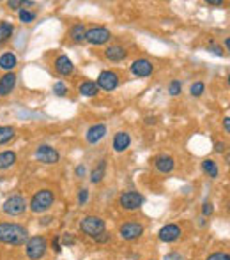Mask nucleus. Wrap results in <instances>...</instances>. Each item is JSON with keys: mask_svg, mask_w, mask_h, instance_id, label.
I'll use <instances>...</instances> for the list:
<instances>
[{"mask_svg": "<svg viewBox=\"0 0 230 260\" xmlns=\"http://www.w3.org/2000/svg\"><path fill=\"white\" fill-rule=\"evenodd\" d=\"M27 237H29V232L25 227L18 223H0V243L21 246L25 245Z\"/></svg>", "mask_w": 230, "mask_h": 260, "instance_id": "nucleus-1", "label": "nucleus"}, {"mask_svg": "<svg viewBox=\"0 0 230 260\" xmlns=\"http://www.w3.org/2000/svg\"><path fill=\"white\" fill-rule=\"evenodd\" d=\"M53 200H55V197H53V191H50V189H41V191H37L34 197H32L31 200V211L32 213H45V211H48L53 205Z\"/></svg>", "mask_w": 230, "mask_h": 260, "instance_id": "nucleus-2", "label": "nucleus"}, {"mask_svg": "<svg viewBox=\"0 0 230 260\" xmlns=\"http://www.w3.org/2000/svg\"><path fill=\"white\" fill-rule=\"evenodd\" d=\"M25 250H27L29 259L39 260L45 257L46 250H48V243H46V239L43 235H36V237H31V239L27 241Z\"/></svg>", "mask_w": 230, "mask_h": 260, "instance_id": "nucleus-3", "label": "nucleus"}, {"mask_svg": "<svg viewBox=\"0 0 230 260\" xmlns=\"http://www.w3.org/2000/svg\"><path fill=\"white\" fill-rule=\"evenodd\" d=\"M80 229H82L83 234H87L92 239L107 230L105 229V221H103L101 218H97V216H87V218H83L82 223H80Z\"/></svg>", "mask_w": 230, "mask_h": 260, "instance_id": "nucleus-4", "label": "nucleus"}, {"mask_svg": "<svg viewBox=\"0 0 230 260\" xmlns=\"http://www.w3.org/2000/svg\"><path fill=\"white\" fill-rule=\"evenodd\" d=\"M2 209H4L5 214L20 216V214H23V213H25L27 202H25V199H23L21 195H13V197H9V199L4 202Z\"/></svg>", "mask_w": 230, "mask_h": 260, "instance_id": "nucleus-5", "label": "nucleus"}, {"mask_svg": "<svg viewBox=\"0 0 230 260\" xmlns=\"http://www.w3.org/2000/svg\"><path fill=\"white\" fill-rule=\"evenodd\" d=\"M112 37V32L105 29V27H94V29H89L87 34H85V41H89L91 45H105V43L110 41Z\"/></svg>", "mask_w": 230, "mask_h": 260, "instance_id": "nucleus-6", "label": "nucleus"}, {"mask_svg": "<svg viewBox=\"0 0 230 260\" xmlns=\"http://www.w3.org/2000/svg\"><path fill=\"white\" fill-rule=\"evenodd\" d=\"M119 204L126 211H135V209H138V207H142L143 197L140 193H137V191H126V193L121 195Z\"/></svg>", "mask_w": 230, "mask_h": 260, "instance_id": "nucleus-7", "label": "nucleus"}, {"mask_svg": "<svg viewBox=\"0 0 230 260\" xmlns=\"http://www.w3.org/2000/svg\"><path fill=\"white\" fill-rule=\"evenodd\" d=\"M36 158L45 165H55L61 159V154L51 145H39L36 151Z\"/></svg>", "mask_w": 230, "mask_h": 260, "instance_id": "nucleus-8", "label": "nucleus"}, {"mask_svg": "<svg viewBox=\"0 0 230 260\" xmlns=\"http://www.w3.org/2000/svg\"><path fill=\"white\" fill-rule=\"evenodd\" d=\"M119 234H121V237L126 241H135L143 234V225L137 223V221H128V223L121 225Z\"/></svg>", "mask_w": 230, "mask_h": 260, "instance_id": "nucleus-9", "label": "nucleus"}, {"mask_svg": "<svg viewBox=\"0 0 230 260\" xmlns=\"http://www.w3.org/2000/svg\"><path fill=\"white\" fill-rule=\"evenodd\" d=\"M96 85L99 87V89H103V91H108V92L113 91V89L119 85L117 73H113V71H103V73H99Z\"/></svg>", "mask_w": 230, "mask_h": 260, "instance_id": "nucleus-10", "label": "nucleus"}, {"mask_svg": "<svg viewBox=\"0 0 230 260\" xmlns=\"http://www.w3.org/2000/svg\"><path fill=\"white\" fill-rule=\"evenodd\" d=\"M131 73L138 78H145L149 75H153V64L147 59H138L131 64Z\"/></svg>", "mask_w": 230, "mask_h": 260, "instance_id": "nucleus-11", "label": "nucleus"}, {"mask_svg": "<svg viewBox=\"0 0 230 260\" xmlns=\"http://www.w3.org/2000/svg\"><path fill=\"white\" fill-rule=\"evenodd\" d=\"M158 237L163 241V243H172V241L181 237V229L177 225H165L163 229L158 232Z\"/></svg>", "mask_w": 230, "mask_h": 260, "instance_id": "nucleus-12", "label": "nucleus"}, {"mask_svg": "<svg viewBox=\"0 0 230 260\" xmlns=\"http://www.w3.org/2000/svg\"><path fill=\"white\" fill-rule=\"evenodd\" d=\"M55 69L59 75H62V76H69V75H73V71H75V66H73V62L69 57L61 55V57H57Z\"/></svg>", "mask_w": 230, "mask_h": 260, "instance_id": "nucleus-13", "label": "nucleus"}, {"mask_svg": "<svg viewBox=\"0 0 230 260\" xmlns=\"http://www.w3.org/2000/svg\"><path fill=\"white\" fill-rule=\"evenodd\" d=\"M16 87V75L15 73H5L4 76L0 78V96H9L11 92L15 91Z\"/></svg>", "mask_w": 230, "mask_h": 260, "instance_id": "nucleus-14", "label": "nucleus"}, {"mask_svg": "<svg viewBox=\"0 0 230 260\" xmlns=\"http://www.w3.org/2000/svg\"><path fill=\"white\" fill-rule=\"evenodd\" d=\"M105 135H107V126L105 124H94V126H91L87 131V135H85V138H87L89 143H97L101 138H105Z\"/></svg>", "mask_w": 230, "mask_h": 260, "instance_id": "nucleus-15", "label": "nucleus"}, {"mask_svg": "<svg viewBox=\"0 0 230 260\" xmlns=\"http://www.w3.org/2000/svg\"><path fill=\"white\" fill-rule=\"evenodd\" d=\"M129 145H131V137H129V133L121 131L113 137V149H115L117 153H124Z\"/></svg>", "mask_w": 230, "mask_h": 260, "instance_id": "nucleus-16", "label": "nucleus"}, {"mask_svg": "<svg viewBox=\"0 0 230 260\" xmlns=\"http://www.w3.org/2000/svg\"><path fill=\"white\" fill-rule=\"evenodd\" d=\"M154 165H156V168L161 173H169L174 170L175 161H174V158H170V156H158V158L154 159Z\"/></svg>", "mask_w": 230, "mask_h": 260, "instance_id": "nucleus-17", "label": "nucleus"}, {"mask_svg": "<svg viewBox=\"0 0 230 260\" xmlns=\"http://www.w3.org/2000/svg\"><path fill=\"white\" fill-rule=\"evenodd\" d=\"M126 55H128V51L124 50L123 46H108L107 50H105V57L107 59H110V61H123V59H126Z\"/></svg>", "mask_w": 230, "mask_h": 260, "instance_id": "nucleus-18", "label": "nucleus"}, {"mask_svg": "<svg viewBox=\"0 0 230 260\" xmlns=\"http://www.w3.org/2000/svg\"><path fill=\"white\" fill-rule=\"evenodd\" d=\"M16 64H18V59H16V55L15 53H11V51H7V53H4V55L0 57V67L5 69V71L15 69Z\"/></svg>", "mask_w": 230, "mask_h": 260, "instance_id": "nucleus-19", "label": "nucleus"}, {"mask_svg": "<svg viewBox=\"0 0 230 260\" xmlns=\"http://www.w3.org/2000/svg\"><path fill=\"white\" fill-rule=\"evenodd\" d=\"M16 163V154L13 151L0 153V170H7Z\"/></svg>", "mask_w": 230, "mask_h": 260, "instance_id": "nucleus-20", "label": "nucleus"}, {"mask_svg": "<svg viewBox=\"0 0 230 260\" xmlns=\"http://www.w3.org/2000/svg\"><path fill=\"white\" fill-rule=\"evenodd\" d=\"M85 34H87V29H85L82 23H78V25L71 27V31H69V37H71L75 43L85 41Z\"/></svg>", "mask_w": 230, "mask_h": 260, "instance_id": "nucleus-21", "label": "nucleus"}, {"mask_svg": "<svg viewBox=\"0 0 230 260\" xmlns=\"http://www.w3.org/2000/svg\"><path fill=\"white\" fill-rule=\"evenodd\" d=\"M78 91H80L82 96L91 97V96H96L97 92H99V87L96 85V82H83V83H80Z\"/></svg>", "mask_w": 230, "mask_h": 260, "instance_id": "nucleus-22", "label": "nucleus"}, {"mask_svg": "<svg viewBox=\"0 0 230 260\" xmlns=\"http://www.w3.org/2000/svg\"><path fill=\"white\" fill-rule=\"evenodd\" d=\"M105 172H107V161L103 159V161H99V165H97L96 168L92 170V173H91V181H92V183H94V184L101 183L103 177H105Z\"/></svg>", "mask_w": 230, "mask_h": 260, "instance_id": "nucleus-23", "label": "nucleus"}, {"mask_svg": "<svg viewBox=\"0 0 230 260\" xmlns=\"http://www.w3.org/2000/svg\"><path fill=\"white\" fill-rule=\"evenodd\" d=\"M15 135H16L15 128H11V126H0V145L11 142L15 138Z\"/></svg>", "mask_w": 230, "mask_h": 260, "instance_id": "nucleus-24", "label": "nucleus"}, {"mask_svg": "<svg viewBox=\"0 0 230 260\" xmlns=\"http://www.w3.org/2000/svg\"><path fill=\"white\" fill-rule=\"evenodd\" d=\"M13 32H15V27L11 25L9 21H2V23H0V43L7 41Z\"/></svg>", "mask_w": 230, "mask_h": 260, "instance_id": "nucleus-25", "label": "nucleus"}, {"mask_svg": "<svg viewBox=\"0 0 230 260\" xmlns=\"http://www.w3.org/2000/svg\"><path fill=\"white\" fill-rule=\"evenodd\" d=\"M202 168H204V172L207 173L209 177H218V173H220L218 165H216L213 159H205L204 163H202Z\"/></svg>", "mask_w": 230, "mask_h": 260, "instance_id": "nucleus-26", "label": "nucleus"}, {"mask_svg": "<svg viewBox=\"0 0 230 260\" xmlns=\"http://www.w3.org/2000/svg\"><path fill=\"white\" fill-rule=\"evenodd\" d=\"M34 20H36V15H34L32 11H27V9L20 11V21L21 23H32Z\"/></svg>", "mask_w": 230, "mask_h": 260, "instance_id": "nucleus-27", "label": "nucleus"}, {"mask_svg": "<svg viewBox=\"0 0 230 260\" xmlns=\"http://www.w3.org/2000/svg\"><path fill=\"white\" fill-rule=\"evenodd\" d=\"M204 91H205V85L202 82L193 83V85H191V89H189V92H191V96H193V97L202 96V94H204Z\"/></svg>", "mask_w": 230, "mask_h": 260, "instance_id": "nucleus-28", "label": "nucleus"}, {"mask_svg": "<svg viewBox=\"0 0 230 260\" xmlns=\"http://www.w3.org/2000/svg\"><path fill=\"white\" fill-rule=\"evenodd\" d=\"M53 92H55V96H59V97H62L64 94L67 92V87H66V83H62V82H57V83H53Z\"/></svg>", "mask_w": 230, "mask_h": 260, "instance_id": "nucleus-29", "label": "nucleus"}, {"mask_svg": "<svg viewBox=\"0 0 230 260\" xmlns=\"http://www.w3.org/2000/svg\"><path fill=\"white\" fill-rule=\"evenodd\" d=\"M181 89H183V85H181V82H177V80H174V82L170 83V87H169L170 96H179V94H181Z\"/></svg>", "mask_w": 230, "mask_h": 260, "instance_id": "nucleus-30", "label": "nucleus"}, {"mask_svg": "<svg viewBox=\"0 0 230 260\" xmlns=\"http://www.w3.org/2000/svg\"><path fill=\"white\" fill-rule=\"evenodd\" d=\"M207 260H230L229 253H221V251H218V253H213V255L207 257Z\"/></svg>", "mask_w": 230, "mask_h": 260, "instance_id": "nucleus-31", "label": "nucleus"}, {"mask_svg": "<svg viewBox=\"0 0 230 260\" xmlns=\"http://www.w3.org/2000/svg\"><path fill=\"white\" fill-rule=\"evenodd\" d=\"M87 199H89V191H87V189H82V191L78 193V204L85 205V204H87Z\"/></svg>", "mask_w": 230, "mask_h": 260, "instance_id": "nucleus-32", "label": "nucleus"}, {"mask_svg": "<svg viewBox=\"0 0 230 260\" xmlns=\"http://www.w3.org/2000/svg\"><path fill=\"white\" fill-rule=\"evenodd\" d=\"M94 239H96L97 243H107V241L110 239V234H108L107 230H105L103 234H99V235H97V237H94Z\"/></svg>", "mask_w": 230, "mask_h": 260, "instance_id": "nucleus-33", "label": "nucleus"}, {"mask_svg": "<svg viewBox=\"0 0 230 260\" xmlns=\"http://www.w3.org/2000/svg\"><path fill=\"white\" fill-rule=\"evenodd\" d=\"M202 213H204V216L213 214V204H209V202H205L204 207H202Z\"/></svg>", "mask_w": 230, "mask_h": 260, "instance_id": "nucleus-34", "label": "nucleus"}, {"mask_svg": "<svg viewBox=\"0 0 230 260\" xmlns=\"http://www.w3.org/2000/svg\"><path fill=\"white\" fill-rule=\"evenodd\" d=\"M20 5H21L20 0H9V2H7V7H9V9H13V11L20 9Z\"/></svg>", "mask_w": 230, "mask_h": 260, "instance_id": "nucleus-35", "label": "nucleus"}, {"mask_svg": "<svg viewBox=\"0 0 230 260\" xmlns=\"http://www.w3.org/2000/svg\"><path fill=\"white\" fill-rule=\"evenodd\" d=\"M163 260H184L179 253H169V255H165Z\"/></svg>", "mask_w": 230, "mask_h": 260, "instance_id": "nucleus-36", "label": "nucleus"}, {"mask_svg": "<svg viewBox=\"0 0 230 260\" xmlns=\"http://www.w3.org/2000/svg\"><path fill=\"white\" fill-rule=\"evenodd\" d=\"M75 173H77L78 177H83V175H85V167H83V165H78L77 168H75Z\"/></svg>", "mask_w": 230, "mask_h": 260, "instance_id": "nucleus-37", "label": "nucleus"}, {"mask_svg": "<svg viewBox=\"0 0 230 260\" xmlns=\"http://www.w3.org/2000/svg\"><path fill=\"white\" fill-rule=\"evenodd\" d=\"M225 149H227V145H225V143H221V142H218V143L215 145V151H216V153H225Z\"/></svg>", "mask_w": 230, "mask_h": 260, "instance_id": "nucleus-38", "label": "nucleus"}, {"mask_svg": "<svg viewBox=\"0 0 230 260\" xmlns=\"http://www.w3.org/2000/svg\"><path fill=\"white\" fill-rule=\"evenodd\" d=\"M53 250L57 251V253H61V241H59V237H55V239H53Z\"/></svg>", "mask_w": 230, "mask_h": 260, "instance_id": "nucleus-39", "label": "nucleus"}, {"mask_svg": "<svg viewBox=\"0 0 230 260\" xmlns=\"http://www.w3.org/2000/svg\"><path fill=\"white\" fill-rule=\"evenodd\" d=\"M73 243H75V239H73L71 235H69V234H66V235H64V245H69V246H71Z\"/></svg>", "mask_w": 230, "mask_h": 260, "instance_id": "nucleus-40", "label": "nucleus"}, {"mask_svg": "<svg viewBox=\"0 0 230 260\" xmlns=\"http://www.w3.org/2000/svg\"><path fill=\"white\" fill-rule=\"evenodd\" d=\"M211 51H213V53H216V55L223 57V51H221L220 48H218V46H211Z\"/></svg>", "mask_w": 230, "mask_h": 260, "instance_id": "nucleus-41", "label": "nucleus"}, {"mask_svg": "<svg viewBox=\"0 0 230 260\" xmlns=\"http://www.w3.org/2000/svg\"><path fill=\"white\" fill-rule=\"evenodd\" d=\"M223 126H225V131L230 133V119H229V117L223 119Z\"/></svg>", "mask_w": 230, "mask_h": 260, "instance_id": "nucleus-42", "label": "nucleus"}, {"mask_svg": "<svg viewBox=\"0 0 230 260\" xmlns=\"http://www.w3.org/2000/svg\"><path fill=\"white\" fill-rule=\"evenodd\" d=\"M207 4L209 5H221L223 2H221V0H207Z\"/></svg>", "mask_w": 230, "mask_h": 260, "instance_id": "nucleus-43", "label": "nucleus"}, {"mask_svg": "<svg viewBox=\"0 0 230 260\" xmlns=\"http://www.w3.org/2000/svg\"><path fill=\"white\" fill-rule=\"evenodd\" d=\"M145 122H147V124H154V122H156V119H151V117H147V119H145Z\"/></svg>", "mask_w": 230, "mask_h": 260, "instance_id": "nucleus-44", "label": "nucleus"}]
</instances>
